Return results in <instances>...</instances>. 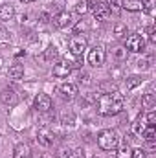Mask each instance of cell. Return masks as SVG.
<instances>
[{"label": "cell", "mask_w": 156, "mask_h": 158, "mask_svg": "<svg viewBox=\"0 0 156 158\" xmlns=\"http://www.w3.org/2000/svg\"><path fill=\"white\" fill-rule=\"evenodd\" d=\"M76 11H77L79 15H86V13L90 11V7H88V2H86V0L77 2V6H76Z\"/></svg>", "instance_id": "cell-24"}, {"label": "cell", "mask_w": 156, "mask_h": 158, "mask_svg": "<svg viewBox=\"0 0 156 158\" xmlns=\"http://www.w3.org/2000/svg\"><path fill=\"white\" fill-rule=\"evenodd\" d=\"M59 94L64 98V99H74L77 96V85L76 83H63L59 86Z\"/></svg>", "instance_id": "cell-9"}, {"label": "cell", "mask_w": 156, "mask_h": 158, "mask_svg": "<svg viewBox=\"0 0 156 158\" xmlns=\"http://www.w3.org/2000/svg\"><path fill=\"white\" fill-rule=\"evenodd\" d=\"M13 15H15L13 6H9V4L2 6L0 4V20H9V19H13Z\"/></svg>", "instance_id": "cell-17"}, {"label": "cell", "mask_w": 156, "mask_h": 158, "mask_svg": "<svg viewBox=\"0 0 156 158\" xmlns=\"http://www.w3.org/2000/svg\"><path fill=\"white\" fill-rule=\"evenodd\" d=\"M142 85V77L140 76H130V77H127V88L129 90H132V88H136V86H140Z\"/></svg>", "instance_id": "cell-23"}, {"label": "cell", "mask_w": 156, "mask_h": 158, "mask_svg": "<svg viewBox=\"0 0 156 158\" xmlns=\"http://www.w3.org/2000/svg\"><path fill=\"white\" fill-rule=\"evenodd\" d=\"M142 105H143L145 109H154V105H156L154 94H143V98H142Z\"/></svg>", "instance_id": "cell-19"}, {"label": "cell", "mask_w": 156, "mask_h": 158, "mask_svg": "<svg viewBox=\"0 0 156 158\" xmlns=\"http://www.w3.org/2000/svg\"><path fill=\"white\" fill-rule=\"evenodd\" d=\"M149 143H154V140H156V127L154 125H147V129L143 131V134H142Z\"/></svg>", "instance_id": "cell-18"}, {"label": "cell", "mask_w": 156, "mask_h": 158, "mask_svg": "<svg viewBox=\"0 0 156 158\" xmlns=\"http://www.w3.org/2000/svg\"><path fill=\"white\" fill-rule=\"evenodd\" d=\"M86 37H83V35H74L72 39H70V42H68V46H70V52L76 55V57H79L84 50H86Z\"/></svg>", "instance_id": "cell-5"}, {"label": "cell", "mask_w": 156, "mask_h": 158, "mask_svg": "<svg viewBox=\"0 0 156 158\" xmlns=\"http://www.w3.org/2000/svg\"><path fill=\"white\" fill-rule=\"evenodd\" d=\"M7 74H9L11 79H22V76H24V66L18 64V63H15V64L9 66V72Z\"/></svg>", "instance_id": "cell-16"}, {"label": "cell", "mask_w": 156, "mask_h": 158, "mask_svg": "<svg viewBox=\"0 0 156 158\" xmlns=\"http://www.w3.org/2000/svg\"><path fill=\"white\" fill-rule=\"evenodd\" d=\"M72 74V64L68 59H61L55 66H53V76L55 77H68Z\"/></svg>", "instance_id": "cell-6"}, {"label": "cell", "mask_w": 156, "mask_h": 158, "mask_svg": "<svg viewBox=\"0 0 156 158\" xmlns=\"http://www.w3.org/2000/svg\"><path fill=\"white\" fill-rule=\"evenodd\" d=\"M57 158H72V151L66 149V147H61L59 153H57Z\"/></svg>", "instance_id": "cell-25"}, {"label": "cell", "mask_w": 156, "mask_h": 158, "mask_svg": "<svg viewBox=\"0 0 156 158\" xmlns=\"http://www.w3.org/2000/svg\"><path fill=\"white\" fill-rule=\"evenodd\" d=\"M0 99H2V103H4V105H9V107L17 105V101H18V98H17V94H15V90H13V88H6V90H2Z\"/></svg>", "instance_id": "cell-12"}, {"label": "cell", "mask_w": 156, "mask_h": 158, "mask_svg": "<svg viewBox=\"0 0 156 158\" xmlns=\"http://www.w3.org/2000/svg\"><path fill=\"white\" fill-rule=\"evenodd\" d=\"M70 22H72V15L68 11H59L53 17V24L57 28H66V26H70Z\"/></svg>", "instance_id": "cell-11"}, {"label": "cell", "mask_w": 156, "mask_h": 158, "mask_svg": "<svg viewBox=\"0 0 156 158\" xmlns=\"http://www.w3.org/2000/svg\"><path fill=\"white\" fill-rule=\"evenodd\" d=\"M110 13H112V9L107 2H97L94 7V19L96 20H107L110 17Z\"/></svg>", "instance_id": "cell-7"}, {"label": "cell", "mask_w": 156, "mask_h": 158, "mask_svg": "<svg viewBox=\"0 0 156 158\" xmlns=\"http://www.w3.org/2000/svg\"><path fill=\"white\" fill-rule=\"evenodd\" d=\"M145 39H143V35H140V33H134V35H130L127 42H125V50H129V52H132V53H140V52H143L145 50Z\"/></svg>", "instance_id": "cell-4"}, {"label": "cell", "mask_w": 156, "mask_h": 158, "mask_svg": "<svg viewBox=\"0 0 156 158\" xmlns=\"http://www.w3.org/2000/svg\"><path fill=\"white\" fill-rule=\"evenodd\" d=\"M72 158H86L84 149H83V147H77L76 151H72Z\"/></svg>", "instance_id": "cell-29"}, {"label": "cell", "mask_w": 156, "mask_h": 158, "mask_svg": "<svg viewBox=\"0 0 156 158\" xmlns=\"http://www.w3.org/2000/svg\"><path fill=\"white\" fill-rule=\"evenodd\" d=\"M149 42H156V31H154V28H149Z\"/></svg>", "instance_id": "cell-31"}, {"label": "cell", "mask_w": 156, "mask_h": 158, "mask_svg": "<svg viewBox=\"0 0 156 158\" xmlns=\"http://www.w3.org/2000/svg\"><path fill=\"white\" fill-rule=\"evenodd\" d=\"M97 145L103 151H114V149H117V145H119V134H117V131H114V129L101 131L99 136H97Z\"/></svg>", "instance_id": "cell-2"}, {"label": "cell", "mask_w": 156, "mask_h": 158, "mask_svg": "<svg viewBox=\"0 0 156 158\" xmlns=\"http://www.w3.org/2000/svg\"><path fill=\"white\" fill-rule=\"evenodd\" d=\"M123 110V94L109 92L97 98V112L101 116H116Z\"/></svg>", "instance_id": "cell-1"}, {"label": "cell", "mask_w": 156, "mask_h": 158, "mask_svg": "<svg viewBox=\"0 0 156 158\" xmlns=\"http://www.w3.org/2000/svg\"><path fill=\"white\" fill-rule=\"evenodd\" d=\"M119 6H121L123 9H127V11H142V9H143L142 0H121Z\"/></svg>", "instance_id": "cell-14"}, {"label": "cell", "mask_w": 156, "mask_h": 158, "mask_svg": "<svg viewBox=\"0 0 156 158\" xmlns=\"http://www.w3.org/2000/svg\"><path fill=\"white\" fill-rule=\"evenodd\" d=\"M125 35H127V26L121 24V22H117L116 26H114V37L116 39H123Z\"/></svg>", "instance_id": "cell-22"}, {"label": "cell", "mask_w": 156, "mask_h": 158, "mask_svg": "<svg viewBox=\"0 0 156 158\" xmlns=\"http://www.w3.org/2000/svg\"><path fill=\"white\" fill-rule=\"evenodd\" d=\"M57 57H59V50H57L55 46H50V48L44 52V59H46V61H55Z\"/></svg>", "instance_id": "cell-21"}, {"label": "cell", "mask_w": 156, "mask_h": 158, "mask_svg": "<svg viewBox=\"0 0 156 158\" xmlns=\"http://www.w3.org/2000/svg\"><path fill=\"white\" fill-rule=\"evenodd\" d=\"M105 59H107V52H105V48H103V46H97V44H96L92 50H88L86 61H88V64H90V66L99 68V66H103V64H105Z\"/></svg>", "instance_id": "cell-3"}, {"label": "cell", "mask_w": 156, "mask_h": 158, "mask_svg": "<svg viewBox=\"0 0 156 158\" xmlns=\"http://www.w3.org/2000/svg\"><path fill=\"white\" fill-rule=\"evenodd\" d=\"M130 155H132V149H130V145H129L127 142L117 149V153H116L117 158H130Z\"/></svg>", "instance_id": "cell-20"}, {"label": "cell", "mask_w": 156, "mask_h": 158, "mask_svg": "<svg viewBox=\"0 0 156 158\" xmlns=\"http://www.w3.org/2000/svg\"><path fill=\"white\" fill-rule=\"evenodd\" d=\"M37 142H39L42 147H50V145H53V132L50 131V129H40L39 132H37Z\"/></svg>", "instance_id": "cell-10"}, {"label": "cell", "mask_w": 156, "mask_h": 158, "mask_svg": "<svg viewBox=\"0 0 156 158\" xmlns=\"http://www.w3.org/2000/svg\"><path fill=\"white\" fill-rule=\"evenodd\" d=\"M20 2H24V4H31V2H35V0H20Z\"/></svg>", "instance_id": "cell-33"}, {"label": "cell", "mask_w": 156, "mask_h": 158, "mask_svg": "<svg viewBox=\"0 0 156 158\" xmlns=\"http://www.w3.org/2000/svg\"><path fill=\"white\" fill-rule=\"evenodd\" d=\"M138 66H140L142 70H147V68L151 66V59H149V57H147V59H140V61H138Z\"/></svg>", "instance_id": "cell-28"}, {"label": "cell", "mask_w": 156, "mask_h": 158, "mask_svg": "<svg viewBox=\"0 0 156 158\" xmlns=\"http://www.w3.org/2000/svg\"><path fill=\"white\" fill-rule=\"evenodd\" d=\"M109 6H119V0H109Z\"/></svg>", "instance_id": "cell-32"}, {"label": "cell", "mask_w": 156, "mask_h": 158, "mask_svg": "<svg viewBox=\"0 0 156 158\" xmlns=\"http://www.w3.org/2000/svg\"><path fill=\"white\" fill-rule=\"evenodd\" d=\"M33 105H35V110L37 112H48L51 109V98L48 94H37Z\"/></svg>", "instance_id": "cell-8"}, {"label": "cell", "mask_w": 156, "mask_h": 158, "mask_svg": "<svg viewBox=\"0 0 156 158\" xmlns=\"http://www.w3.org/2000/svg\"><path fill=\"white\" fill-rule=\"evenodd\" d=\"M13 158H31V149L28 143H18L13 151Z\"/></svg>", "instance_id": "cell-13"}, {"label": "cell", "mask_w": 156, "mask_h": 158, "mask_svg": "<svg viewBox=\"0 0 156 158\" xmlns=\"http://www.w3.org/2000/svg\"><path fill=\"white\" fill-rule=\"evenodd\" d=\"M145 129H147V123H145L143 116H138V118H136V121L132 123V132H134L136 136H142Z\"/></svg>", "instance_id": "cell-15"}, {"label": "cell", "mask_w": 156, "mask_h": 158, "mask_svg": "<svg viewBox=\"0 0 156 158\" xmlns=\"http://www.w3.org/2000/svg\"><path fill=\"white\" fill-rule=\"evenodd\" d=\"M130 158H147V153H145L143 149H132Z\"/></svg>", "instance_id": "cell-27"}, {"label": "cell", "mask_w": 156, "mask_h": 158, "mask_svg": "<svg viewBox=\"0 0 156 158\" xmlns=\"http://www.w3.org/2000/svg\"><path fill=\"white\" fill-rule=\"evenodd\" d=\"M147 125H156V112L154 110H149V114H147Z\"/></svg>", "instance_id": "cell-30"}, {"label": "cell", "mask_w": 156, "mask_h": 158, "mask_svg": "<svg viewBox=\"0 0 156 158\" xmlns=\"http://www.w3.org/2000/svg\"><path fill=\"white\" fill-rule=\"evenodd\" d=\"M114 55H116V59H119V61H125L127 59V50L125 48H117L116 52H114Z\"/></svg>", "instance_id": "cell-26"}]
</instances>
